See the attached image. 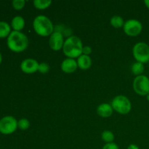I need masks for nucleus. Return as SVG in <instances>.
Returning <instances> with one entry per match:
<instances>
[{"mask_svg": "<svg viewBox=\"0 0 149 149\" xmlns=\"http://www.w3.org/2000/svg\"><path fill=\"white\" fill-rule=\"evenodd\" d=\"M25 4H26V1L24 0H14L12 2L13 8L17 10H22L24 7Z\"/></svg>", "mask_w": 149, "mask_h": 149, "instance_id": "nucleus-21", "label": "nucleus"}, {"mask_svg": "<svg viewBox=\"0 0 149 149\" xmlns=\"http://www.w3.org/2000/svg\"><path fill=\"white\" fill-rule=\"evenodd\" d=\"M49 66L47 63H41L39 65V69L38 71H39L42 74H46L49 71Z\"/></svg>", "mask_w": 149, "mask_h": 149, "instance_id": "nucleus-22", "label": "nucleus"}, {"mask_svg": "<svg viewBox=\"0 0 149 149\" xmlns=\"http://www.w3.org/2000/svg\"><path fill=\"white\" fill-rule=\"evenodd\" d=\"M33 27L35 32L41 36H50L54 31V26L49 17L45 15H38L34 18Z\"/></svg>", "mask_w": 149, "mask_h": 149, "instance_id": "nucleus-3", "label": "nucleus"}, {"mask_svg": "<svg viewBox=\"0 0 149 149\" xmlns=\"http://www.w3.org/2000/svg\"><path fill=\"white\" fill-rule=\"evenodd\" d=\"M77 67H78L77 62L75 59L73 58H66L61 63V69L63 72L67 74L74 72L77 70Z\"/></svg>", "mask_w": 149, "mask_h": 149, "instance_id": "nucleus-11", "label": "nucleus"}, {"mask_svg": "<svg viewBox=\"0 0 149 149\" xmlns=\"http://www.w3.org/2000/svg\"><path fill=\"white\" fill-rule=\"evenodd\" d=\"M123 29L125 33L128 36H137L142 31L143 26L139 20L131 19L125 22Z\"/></svg>", "mask_w": 149, "mask_h": 149, "instance_id": "nucleus-8", "label": "nucleus"}, {"mask_svg": "<svg viewBox=\"0 0 149 149\" xmlns=\"http://www.w3.org/2000/svg\"><path fill=\"white\" fill-rule=\"evenodd\" d=\"M17 128V122L13 116H7L0 119V132L3 135H10Z\"/></svg>", "mask_w": 149, "mask_h": 149, "instance_id": "nucleus-7", "label": "nucleus"}, {"mask_svg": "<svg viewBox=\"0 0 149 149\" xmlns=\"http://www.w3.org/2000/svg\"><path fill=\"white\" fill-rule=\"evenodd\" d=\"M102 149H119L117 144L115 143H106Z\"/></svg>", "mask_w": 149, "mask_h": 149, "instance_id": "nucleus-23", "label": "nucleus"}, {"mask_svg": "<svg viewBox=\"0 0 149 149\" xmlns=\"http://www.w3.org/2000/svg\"><path fill=\"white\" fill-rule=\"evenodd\" d=\"M110 23L111 26L116 29H119V28L124 26V24H125L123 18L119 15H113L111 18Z\"/></svg>", "mask_w": 149, "mask_h": 149, "instance_id": "nucleus-17", "label": "nucleus"}, {"mask_svg": "<svg viewBox=\"0 0 149 149\" xmlns=\"http://www.w3.org/2000/svg\"><path fill=\"white\" fill-rule=\"evenodd\" d=\"M1 62H2V55H1V52H0V64L1 63Z\"/></svg>", "mask_w": 149, "mask_h": 149, "instance_id": "nucleus-27", "label": "nucleus"}, {"mask_svg": "<svg viewBox=\"0 0 149 149\" xmlns=\"http://www.w3.org/2000/svg\"><path fill=\"white\" fill-rule=\"evenodd\" d=\"M132 54L137 62L147 63L149 62V45L145 42H138L133 47Z\"/></svg>", "mask_w": 149, "mask_h": 149, "instance_id": "nucleus-5", "label": "nucleus"}, {"mask_svg": "<svg viewBox=\"0 0 149 149\" xmlns=\"http://www.w3.org/2000/svg\"><path fill=\"white\" fill-rule=\"evenodd\" d=\"M11 33L10 26L4 21H0V38L8 37Z\"/></svg>", "mask_w": 149, "mask_h": 149, "instance_id": "nucleus-15", "label": "nucleus"}, {"mask_svg": "<svg viewBox=\"0 0 149 149\" xmlns=\"http://www.w3.org/2000/svg\"><path fill=\"white\" fill-rule=\"evenodd\" d=\"M39 63L34 59L27 58L22 61L20 64V69L26 74H33L39 69Z\"/></svg>", "mask_w": 149, "mask_h": 149, "instance_id": "nucleus-10", "label": "nucleus"}, {"mask_svg": "<svg viewBox=\"0 0 149 149\" xmlns=\"http://www.w3.org/2000/svg\"><path fill=\"white\" fill-rule=\"evenodd\" d=\"M52 1L50 0H35L33 1V5L39 10H45L50 6Z\"/></svg>", "mask_w": 149, "mask_h": 149, "instance_id": "nucleus-18", "label": "nucleus"}, {"mask_svg": "<svg viewBox=\"0 0 149 149\" xmlns=\"http://www.w3.org/2000/svg\"><path fill=\"white\" fill-rule=\"evenodd\" d=\"M7 45L13 52H21L29 46V39L22 32L13 31L7 37Z\"/></svg>", "mask_w": 149, "mask_h": 149, "instance_id": "nucleus-1", "label": "nucleus"}, {"mask_svg": "<svg viewBox=\"0 0 149 149\" xmlns=\"http://www.w3.org/2000/svg\"><path fill=\"white\" fill-rule=\"evenodd\" d=\"M83 45L81 39L76 36H71L64 42L63 51L68 58H77L82 55Z\"/></svg>", "mask_w": 149, "mask_h": 149, "instance_id": "nucleus-2", "label": "nucleus"}, {"mask_svg": "<svg viewBox=\"0 0 149 149\" xmlns=\"http://www.w3.org/2000/svg\"><path fill=\"white\" fill-rule=\"evenodd\" d=\"M127 149H139V147L137 145H135V144H130V145L128 146Z\"/></svg>", "mask_w": 149, "mask_h": 149, "instance_id": "nucleus-25", "label": "nucleus"}, {"mask_svg": "<svg viewBox=\"0 0 149 149\" xmlns=\"http://www.w3.org/2000/svg\"><path fill=\"white\" fill-rule=\"evenodd\" d=\"M113 110L111 105L109 103H102L97 108V113L101 117L107 118L111 116Z\"/></svg>", "mask_w": 149, "mask_h": 149, "instance_id": "nucleus-12", "label": "nucleus"}, {"mask_svg": "<svg viewBox=\"0 0 149 149\" xmlns=\"http://www.w3.org/2000/svg\"><path fill=\"white\" fill-rule=\"evenodd\" d=\"M133 89L137 94L146 96L149 93V78L145 75L138 76L133 81Z\"/></svg>", "mask_w": 149, "mask_h": 149, "instance_id": "nucleus-6", "label": "nucleus"}, {"mask_svg": "<svg viewBox=\"0 0 149 149\" xmlns=\"http://www.w3.org/2000/svg\"><path fill=\"white\" fill-rule=\"evenodd\" d=\"M146 98H147V100H148V101H149V93L146 95Z\"/></svg>", "mask_w": 149, "mask_h": 149, "instance_id": "nucleus-28", "label": "nucleus"}, {"mask_svg": "<svg viewBox=\"0 0 149 149\" xmlns=\"http://www.w3.org/2000/svg\"><path fill=\"white\" fill-rule=\"evenodd\" d=\"M30 126V122L27 119H21L17 122V127L22 130H26Z\"/></svg>", "mask_w": 149, "mask_h": 149, "instance_id": "nucleus-20", "label": "nucleus"}, {"mask_svg": "<svg viewBox=\"0 0 149 149\" xmlns=\"http://www.w3.org/2000/svg\"><path fill=\"white\" fill-rule=\"evenodd\" d=\"M102 140L106 143H113V140H114V135L112 132L109 130H106L103 132L101 135Z\"/></svg>", "mask_w": 149, "mask_h": 149, "instance_id": "nucleus-19", "label": "nucleus"}, {"mask_svg": "<svg viewBox=\"0 0 149 149\" xmlns=\"http://www.w3.org/2000/svg\"><path fill=\"white\" fill-rule=\"evenodd\" d=\"M111 106L113 110L121 114H127L132 109L131 102L125 95H118L113 99Z\"/></svg>", "mask_w": 149, "mask_h": 149, "instance_id": "nucleus-4", "label": "nucleus"}, {"mask_svg": "<svg viewBox=\"0 0 149 149\" xmlns=\"http://www.w3.org/2000/svg\"><path fill=\"white\" fill-rule=\"evenodd\" d=\"M65 41H63V35L61 31L53 32L50 35L49 41V47L55 51L60 50L63 47V44Z\"/></svg>", "mask_w": 149, "mask_h": 149, "instance_id": "nucleus-9", "label": "nucleus"}, {"mask_svg": "<svg viewBox=\"0 0 149 149\" xmlns=\"http://www.w3.org/2000/svg\"><path fill=\"white\" fill-rule=\"evenodd\" d=\"M92 52V48L90 46L83 47L82 49V54L83 55H89Z\"/></svg>", "mask_w": 149, "mask_h": 149, "instance_id": "nucleus-24", "label": "nucleus"}, {"mask_svg": "<svg viewBox=\"0 0 149 149\" xmlns=\"http://www.w3.org/2000/svg\"><path fill=\"white\" fill-rule=\"evenodd\" d=\"M144 4H145L146 6L149 9V0H145V1H144Z\"/></svg>", "mask_w": 149, "mask_h": 149, "instance_id": "nucleus-26", "label": "nucleus"}, {"mask_svg": "<svg viewBox=\"0 0 149 149\" xmlns=\"http://www.w3.org/2000/svg\"><path fill=\"white\" fill-rule=\"evenodd\" d=\"M144 69H145L144 64L140 62H136L135 63H133L132 65V68H131L132 72L135 75H136L137 77H138V76L143 75L142 74L143 73Z\"/></svg>", "mask_w": 149, "mask_h": 149, "instance_id": "nucleus-16", "label": "nucleus"}, {"mask_svg": "<svg viewBox=\"0 0 149 149\" xmlns=\"http://www.w3.org/2000/svg\"><path fill=\"white\" fill-rule=\"evenodd\" d=\"M11 26L15 31H20L25 26V20L21 16H15L11 22Z\"/></svg>", "mask_w": 149, "mask_h": 149, "instance_id": "nucleus-14", "label": "nucleus"}, {"mask_svg": "<svg viewBox=\"0 0 149 149\" xmlns=\"http://www.w3.org/2000/svg\"><path fill=\"white\" fill-rule=\"evenodd\" d=\"M77 64L79 68L81 70H87L90 68L92 65V59L89 55H81L77 59Z\"/></svg>", "mask_w": 149, "mask_h": 149, "instance_id": "nucleus-13", "label": "nucleus"}]
</instances>
